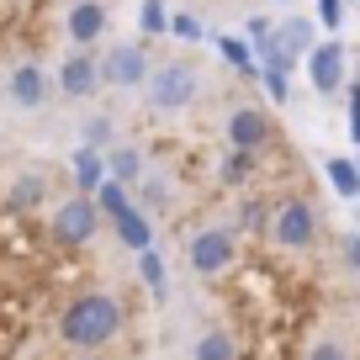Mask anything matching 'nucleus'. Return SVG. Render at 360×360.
I'll list each match as a JSON object with an SVG mask.
<instances>
[{
    "label": "nucleus",
    "instance_id": "f03ea898",
    "mask_svg": "<svg viewBox=\"0 0 360 360\" xmlns=\"http://www.w3.org/2000/svg\"><path fill=\"white\" fill-rule=\"evenodd\" d=\"M143 96H148V112L175 117V112H186V106L202 96V69H196L191 58H165V64H154Z\"/></svg>",
    "mask_w": 360,
    "mask_h": 360
},
{
    "label": "nucleus",
    "instance_id": "6e6552de",
    "mask_svg": "<svg viewBox=\"0 0 360 360\" xmlns=\"http://www.w3.org/2000/svg\"><path fill=\"white\" fill-rule=\"evenodd\" d=\"M345 69H349L345 43H334V37H323V43L307 53V79H313L318 96H334V90L345 85Z\"/></svg>",
    "mask_w": 360,
    "mask_h": 360
},
{
    "label": "nucleus",
    "instance_id": "f704fd0d",
    "mask_svg": "<svg viewBox=\"0 0 360 360\" xmlns=\"http://www.w3.org/2000/svg\"><path fill=\"white\" fill-rule=\"evenodd\" d=\"M355 169H360V148H355Z\"/></svg>",
    "mask_w": 360,
    "mask_h": 360
},
{
    "label": "nucleus",
    "instance_id": "aec40b11",
    "mask_svg": "<svg viewBox=\"0 0 360 360\" xmlns=\"http://www.w3.org/2000/svg\"><path fill=\"white\" fill-rule=\"evenodd\" d=\"M133 191H138V207H143V212H165V207H169V180L159 175V169H148Z\"/></svg>",
    "mask_w": 360,
    "mask_h": 360
},
{
    "label": "nucleus",
    "instance_id": "2eb2a0df",
    "mask_svg": "<svg viewBox=\"0 0 360 360\" xmlns=\"http://www.w3.org/2000/svg\"><path fill=\"white\" fill-rule=\"evenodd\" d=\"M112 228H117V238H122V244L133 249V255H143V249H154V217H148V212H143V207H138V202L127 207V212L117 217Z\"/></svg>",
    "mask_w": 360,
    "mask_h": 360
},
{
    "label": "nucleus",
    "instance_id": "7c9ffc66",
    "mask_svg": "<svg viewBox=\"0 0 360 360\" xmlns=\"http://www.w3.org/2000/svg\"><path fill=\"white\" fill-rule=\"evenodd\" d=\"M339 255H345V265L360 276V233H345V238H339Z\"/></svg>",
    "mask_w": 360,
    "mask_h": 360
},
{
    "label": "nucleus",
    "instance_id": "39448f33",
    "mask_svg": "<svg viewBox=\"0 0 360 360\" xmlns=\"http://www.w3.org/2000/svg\"><path fill=\"white\" fill-rule=\"evenodd\" d=\"M96 228H101V207H96V196H64V202L48 212V238H53L58 249H85L90 238H96Z\"/></svg>",
    "mask_w": 360,
    "mask_h": 360
},
{
    "label": "nucleus",
    "instance_id": "9b49d317",
    "mask_svg": "<svg viewBox=\"0 0 360 360\" xmlns=\"http://www.w3.org/2000/svg\"><path fill=\"white\" fill-rule=\"evenodd\" d=\"M64 32H69V43H101L106 37V6L101 0H75L69 6V16H64Z\"/></svg>",
    "mask_w": 360,
    "mask_h": 360
},
{
    "label": "nucleus",
    "instance_id": "72a5a7b5",
    "mask_svg": "<svg viewBox=\"0 0 360 360\" xmlns=\"http://www.w3.org/2000/svg\"><path fill=\"white\" fill-rule=\"evenodd\" d=\"M355 85H360V58H355Z\"/></svg>",
    "mask_w": 360,
    "mask_h": 360
},
{
    "label": "nucleus",
    "instance_id": "5701e85b",
    "mask_svg": "<svg viewBox=\"0 0 360 360\" xmlns=\"http://www.w3.org/2000/svg\"><path fill=\"white\" fill-rule=\"evenodd\" d=\"M96 207H101V217H106V223H117V217H122L127 207H133V196H127V186H122V180H106L101 191H96Z\"/></svg>",
    "mask_w": 360,
    "mask_h": 360
},
{
    "label": "nucleus",
    "instance_id": "423d86ee",
    "mask_svg": "<svg viewBox=\"0 0 360 360\" xmlns=\"http://www.w3.org/2000/svg\"><path fill=\"white\" fill-rule=\"evenodd\" d=\"M148 75H154V64H148V53L138 43H112L101 53V85L138 90V85H148Z\"/></svg>",
    "mask_w": 360,
    "mask_h": 360
},
{
    "label": "nucleus",
    "instance_id": "bb28decb",
    "mask_svg": "<svg viewBox=\"0 0 360 360\" xmlns=\"http://www.w3.org/2000/svg\"><path fill=\"white\" fill-rule=\"evenodd\" d=\"M138 276H143V286L154 292V302H165V259H159L154 249H143V255H138Z\"/></svg>",
    "mask_w": 360,
    "mask_h": 360
},
{
    "label": "nucleus",
    "instance_id": "412c9836",
    "mask_svg": "<svg viewBox=\"0 0 360 360\" xmlns=\"http://www.w3.org/2000/svg\"><path fill=\"white\" fill-rule=\"evenodd\" d=\"M217 53H223V64L228 69H238V75H255V43L249 37H217Z\"/></svg>",
    "mask_w": 360,
    "mask_h": 360
},
{
    "label": "nucleus",
    "instance_id": "a211bd4d",
    "mask_svg": "<svg viewBox=\"0 0 360 360\" xmlns=\"http://www.w3.org/2000/svg\"><path fill=\"white\" fill-rule=\"evenodd\" d=\"M191 360H238V339H233V328H207V334L196 339Z\"/></svg>",
    "mask_w": 360,
    "mask_h": 360
},
{
    "label": "nucleus",
    "instance_id": "20e7f679",
    "mask_svg": "<svg viewBox=\"0 0 360 360\" xmlns=\"http://www.w3.org/2000/svg\"><path fill=\"white\" fill-rule=\"evenodd\" d=\"M238 259V233L233 223H207L191 233V244H186V265L202 276V281H212V276H228Z\"/></svg>",
    "mask_w": 360,
    "mask_h": 360
},
{
    "label": "nucleus",
    "instance_id": "f8f14e48",
    "mask_svg": "<svg viewBox=\"0 0 360 360\" xmlns=\"http://www.w3.org/2000/svg\"><path fill=\"white\" fill-rule=\"evenodd\" d=\"M69 169H75V191H79V196H96L106 180H112V169H106V154H101V148H85V143L75 148Z\"/></svg>",
    "mask_w": 360,
    "mask_h": 360
},
{
    "label": "nucleus",
    "instance_id": "4468645a",
    "mask_svg": "<svg viewBox=\"0 0 360 360\" xmlns=\"http://www.w3.org/2000/svg\"><path fill=\"white\" fill-rule=\"evenodd\" d=\"M43 202H48V175L43 169H22V175L11 180V191H6V207H11V212H37Z\"/></svg>",
    "mask_w": 360,
    "mask_h": 360
},
{
    "label": "nucleus",
    "instance_id": "ddd939ff",
    "mask_svg": "<svg viewBox=\"0 0 360 360\" xmlns=\"http://www.w3.org/2000/svg\"><path fill=\"white\" fill-rule=\"evenodd\" d=\"M276 43H281V53H286V58H302V64H307V53L318 48V27H313V16H286V22H276Z\"/></svg>",
    "mask_w": 360,
    "mask_h": 360
},
{
    "label": "nucleus",
    "instance_id": "b1692460",
    "mask_svg": "<svg viewBox=\"0 0 360 360\" xmlns=\"http://www.w3.org/2000/svg\"><path fill=\"white\" fill-rule=\"evenodd\" d=\"M302 360H349V345L339 334H313L302 349Z\"/></svg>",
    "mask_w": 360,
    "mask_h": 360
},
{
    "label": "nucleus",
    "instance_id": "dca6fc26",
    "mask_svg": "<svg viewBox=\"0 0 360 360\" xmlns=\"http://www.w3.org/2000/svg\"><path fill=\"white\" fill-rule=\"evenodd\" d=\"M106 169H112V180H122L127 191H133L138 180L148 175V159H143V148H133V143H117L112 154H106Z\"/></svg>",
    "mask_w": 360,
    "mask_h": 360
},
{
    "label": "nucleus",
    "instance_id": "c756f323",
    "mask_svg": "<svg viewBox=\"0 0 360 360\" xmlns=\"http://www.w3.org/2000/svg\"><path fill=\"white\" fill-rule=\"evenodd\" d=\"M318 22H323L328 32H339V27H345V0H318Z\"/></svg>",
    "mask_w": 360,
    "mask_h": 360
},
{
    "label": "nucleus",
    "instance_id": "cd10ccee",
    "mask_svg": "<svg viewBox=\"0 0 360 360\" xmlns=\"http://www.w3.org/2000/svg\"><path fill=\"white\" fill-rule=\"evenodd\" d=\"M259 79H265V90H270V101H276V106L292 101V79H286V75H276V69H259Z\"/></svg>",
    "mask_w": 360,
    "mask_h": 360
},
{
    "label": "nucleus",
    "instance_id": "4be33fe9",
    "mask_svg": "<svg viewBox=\"0 0 360 360\" xmlns=\"http://www.w3.org/2000/svg\"><path fill=\"white\" fill-rule=\"evenodd\" d=\"M265 212H276L270 202H238V212H233V233L244 238V233H270V217Z\"/></svg>",
    "mask_w": 360,
    "mask_h": 360
},
{
    "label": "nucleus",
    "instance_id": "7ed1b4c3",
    "mask_svg": "<svg viewBox=\"0 0 360 360\" xmlns=\"http://www.w3.org/2000/svg\"><path fill=\"white\" fill-rule=\"evenodd\" d=\"M318 233H323V212H318L307 196H286V202H276V212H270V244L286 249V255H302V249L318 244Z\"/></svg>",
    "mask_w": 360,
    "mask_h": 360
},
{
    "label": "nucleus",
    "instance_id": "0eeeda50",
    "mask_svg": "<svg viewBox=\"0 0 360 360\" xmlns=\"http://www.w3.org/2000/svg\"><path fill=\"white\" fill-rule=\"evenodd\" d=\"M223 138H228V148L259 154V148L276 138V122H270V112H259V106H233L228 122H223Z\"/></svg>",
    "mask_w": 360,
    "mask_h": 360
},
{
    "label": "nucleus",
    "instance_id": "393cba45",
    "mask_svg": "<svg viewBox=\"0 0 360 360\" xmlns=\"http://www.w3.org/2000/svg\"><path fill=\"white\" fill-rule=\"evenodd\" d=\"M138 27H143V37H165L169 32V6L165 0H143L138 6Z\"/></svg>",
    "mask_w": 360,
    "mask_h": 360
},
{
    "label": "nucleus",
    "instance_id": "9d476101",
    "mask_svg": "<svg viewBox=\"0 0 360 360\" xmlns=\"http://www.w3.org/2000/svg\"><path fill=\"white\" fill-rule=\"evenodd\" d=\"M6 101L22 106V112L43 106V101H48V69H37V64H16L11 75H6Z\"/></svg>",
    "mask_w": 360,
    "mask_h": 360
},
{
    "label": "nucleus",
    "instance_id": "1a4fd4ad",
    "mask_svg": "<svg viewBox=\"0 0 360 360\" xmlns=\"http://www.w3.org/2000/svg\"><path fill=\"white\" fill-rule=\"evenodd\" d=\"M96 85H101V58L90 53V48H75L58 64V90H64L69 101H85V96H96Z\"/></svg>",
    "mask_w": 360,
    "mask_h": 360
},
{
    "label": "nucleus",
    "instance_id": "a878e982",
    "mask_svg": "<svg viewBox=\"0 0 360 360\" xmlns=\"http://www.w3.org/2000/svg\"><path fill=\"white\" fill-rule=\"evenodd\" d=\"M85 148H101V154H112V148H117V122L106 112L85 122Z\"/></svg>",
    "mask_w": 360,
    "mask_h": 360
},
{
    "label": "nucleus",
    "instance_id": "f3484780",
    "mask_svg": "<svg viewBox=\"0 0 360 360\" xmlns=\"http://www.w3.org/2000/svg\"><path fill=\"white\" fill-rule=\"evenodd\" d=\"M323 175H328V186H334L339 202H360V169H355V159H345V154L323 159Z\"/></svg>",
    "mask_w": 360,
    "mask_h": 360
},
{
    "label": "nucleus",
    "instance_id": "c85d7f7f",
    "mask_svg": "<svg viewBox=\"0 0 360 360\" xmlns=\"http://www.w3.org/2000/svg\"><path fill=\"white\" fill-rule=\"evenodd\" d=\"M169 37H186V43H202V22H196L191 11L169 16Z\"/></svg>",
    "mask_w": 360,
    "mask_h": 360
},
{
    "label": "nucleus",
    "instance_id": "2f4dec72",
    "mask_svg": "<svg viewBox=\"0 0 360 360\" xmlns=\"http://www.w3.org/2000/svg\"><path fill=\"white\" fill-rule=\"evenodd\" d=\"M349 138L360 148V85H349Z\"/></svg>",
    "mask_w": 360,
    "mask_h": 360
},
{
    "label": "nucleus",
    "instance_id": "f257e3e1",
    "mask_svg": "<svg viewBox=\"0 0 360 360\" xmlns=\"http://www.w3.org/2000/svg\"><path fill=\"white\" fill-rule=\"evenodd\" d=\"M122 323H127V313L112 292H79L58 313V345H69L75 355H101L122 334Z\"/></svg>",
    "mask_w": 360,
    "mask_h": 360
},
{
    "label": "nucleus",
    "instance_id": "6ab92c4d",
    "mask_svg": "<svg viewBox=\"0 0 360 360\" xmlns=\"http://www.w3.org/2000/svg\"><path fill=\"white\" fill-rule=\"evenodd\" d=\"M249 175H255V154H244V148H228L223 165H217V186L238 191V186H249Z\"/></svg>",
    "mask_w": 360,
    "mask_h": 360
},
{
    "label": "nucleus",
    "instance_id": "473e14b6",
    "mask_svg": "<svg viewBox=\"0 0 360 360\" xmlns=\"http://www.w3.org/2000/svg\"><path fill=\"white\" fill-rule=\"evenodd\" d=\"M75 360H106V355H75Z\"/></svg>",
    "mask_w": 360,
    "mask_h": 360
}]
</instances>
